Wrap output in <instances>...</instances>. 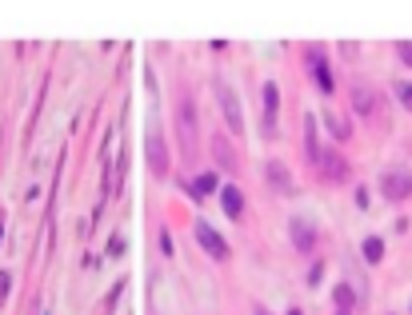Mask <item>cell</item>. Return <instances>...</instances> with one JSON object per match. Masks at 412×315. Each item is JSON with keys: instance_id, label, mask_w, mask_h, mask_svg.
Segmentation results:
<instances>
[{"instance_id": "6da1fadb", "label": "cell", "mask_w": 412, "mask_h": 315, "mask_svg": "<svg viewBox=\"0 0 412 315\" xmlns=\"http://www.w3.org/2000/svg\"><path fill=\"white\" fill-rule=\"evenodd\" d=\"M176 140H181V156L188 164H196L201 156V148H196V140H201V108H196V96L192 92H176Z\"/></svg>"}, {"instance_id": "7a4b0ae2", "label": "cell", "mask_w": 412, "mask_h": 315, "mask_svg": "<svg viewBox=\"0 0 412 315\" xmlns=\"http://www.w3.org/2000/svg\"><path fill=\"white\" fill-rule=\"evenodd\" d=\"M144 160H148V172L157 180H164L172 172V156H168V144H164L161 128H157V116L148 120V132H144Z\"/></svg>"}, {"instance_id": "3957f363", "label": "cell", "mask_w": 412, "mask_h": 315, "mask_svg": "<svg viewBox=\"0 0 412 315\" xmlns=\"http://www.w3.org/2000/svg\"><path fill=\"white\" fill-rule=\"evenodd\" d=\"M304 64H308V76H312V84L317 92H336V80H332V64H328V52L321 45H308L304 48Z\"/></svg>"}, {"instance_id": "277c9868", "label": "cell", "mask_w": 412, "mask_h": 315, "mask_svg": "<svg viewBox=\"0 0 412 315\" xmlns=\"http://www.w3.org/2000/svg\"><path fill=\"white\" fill-rule=\"evenodd\" d=\"M380 196L389 203L412 200V172L409 168H385V172H380Z\"/></svg>"}, {"instance_id": "5b68a950", "label": "cell", "mask_w": 412, "mask_h": 315, "mask_svg": "<svg viewBox=\"0 0 412 315\" xmlns=\"http://www.w3.org/2000/svg\"><path fill=\"white\" fill-rule=\"evenodd\" d=\"M192 240H196V248H205L208 255H212V260H220V264L232 255V248L225 244V236L208 224V220H196V224H192Z\"/></svg>"}, {"instance_id": "8992f818", "label": "cell", "mask_w": 412, "mask_h": 315, "mask_svg": "<svg viewBox=\"0 0 412 315\" xmlns=\"http://www.w3.org/2000/svg\"><path fill=\"white\" fill-rule=\"evenodd\" d=\"M312 164H317V172L324 176V184H348V176H352L348 160H344L336 148H321V156L312 160Z\"/></svg>"}, {"instance_id": "52a82bcc", "label": "cell", "mask_w": 412, "mask_h": 315, "mask_svg": "<svg viewBox=\"0 0 412 315\" xmlns=\"http://www.w3.org/2000/svg\"><path fill=\"white\" fill-rule=\"evenodd\" d=\"M216 104H220V112H225V120H229V132H232V136L244 132V112H240V96L232 92V84L216 80Z\"/></svg>"}, {"instance_id": "ba28073f", "label": "cell", "mask_w": 412, "mask_h": 315, "mask_svg": "<svg viewBox=\"0 0 412 315\" xmlns=\"http://www.w3.org/2000/svg\"><path fill=\"white\" fill-rule=\"evenodd\" d=\"M288 236H293V248H297L300 255H312V251H317V240H321V231H317V224H312L308 216H293V220H288Z\"/></svg>"}, {"instance_id": "9c48e42d", "label": "cell", "mask_w": 412, "mask_h": 315, "mask_svg": "<svg viewBox=\"0 0 412 315\" xmlns=\"http://www.w3.org/2000/svg\"><path fill=\"white\" fill-rule=\"evenodd\" d=\"M264 180H268V188H273V192H280V196H293V192H297L293 168H288L284 160H264Z\"/></svg>"}, {"instance_id": "30bf717a", "label": "cell", "mask_w": 412, "mask_h": 315, "mask_svg": "<svg viewBox=\"0 0 412 315\" xmlns=\"http://www.w3.org/2000/svg\"><path fill=\"white\" fill-rule=\"evenodd\" d=\"M212 160H216V168L220 172H229V176H236L240 172V156H236V144H232L225 132L212 136Z\"/></svg>"}, {"instance_id": "8fae6325", "label": "cell", "mask_w": 412, "mask_h": 315, "mask_svg": "<svg viewBox=\"0 0 412 315\" xmlns=\"http://www.w3.org/2000/svg\"><path fill=\"white\" fill-rule=\"evenodd\" d=\"M260 96H264V140H273L276 136V104H280V96H276V84H260Z\"/></svg>"}, {"instance_id": "7c38bea8", "label": "cell", "mask_w": 412, "mask_h": 315, "mask_svg": "<svg viewBox=\"0 0 412 315\" xmlns=\"http://www.w3.org/2000/svg\"><path fill=\"white\" fill-rule=\"evenodd\" d=\"M220 207H225L229 220H244V196H240L236 184H225V188H220Z\"/></svg>"}, {"instance_id": "4fadbf2b", "label": "cell", "mask_w": 412, "mask_h": 315, "mask_svg": "<svg viewBox=\"0 0 412 315\" xmlns=\"http://www.w3.org/2000/svg\"><path fill=\"white\" fill-rule=\"evenodd\" d=\"M212 192H220V180H216V172H201L196 180L188 184V196H192L196 203L205 200V196H212Z\"/></svg>"}, {"instance_id": "5bb4252c", "label": "cell", "mask_w": 412, "mask_h": 315, "mask_svg": "<svg viewBox=\"0 0 412 315\" xmlns=\"http://www.w3.org/2000/svg\"><path fill=\"white\" fill-rule=\"evenodd\" d=\"M332 303H336V315H352L356 312V288L352 284H336L332 288Z\"/></svg>"}, {"instance_id": "9a60e30c", "label": "cell", "mask_w": 412, "mask_h": 315, "mask_svg": "<svg viewBox=\"0 0 412 315\" xmlns=\"http://www.w3.org/2000/svg\"><path fill=\"white\" fill-rule=\"evenodd\" d=\"M352 108H356V116H372V108H376V96H372V88H368V84H356V88H352Z\"/></svg>"}, {"instance_id": "2e32d148", "label": "cell", "mask_w": 412, "mask_h": 315, "mask_svg": "<svg viewBox=\"0 0 412 315\" xmlns=\"http://www.w3.org/2000/svg\"><path fill=\"white\" fill-rule=\"evenodd\" d=\"M304 148H308V160L321 156V140H317V116H304Z\"/></svg>"}, {"instance_id": "e0dca14e", "label": "cell", "mask_w": 412, "mask_h": 315, "mask_svg": "<svg viewBox=\"0 0 412 315\" xmlns=\"http://www.w3.org/2000/svg\"><path fill=\"white\" fill-rule=\"evenodd\" d=\"M360 255H365L368 264H380L385 260V240L380 236H368L365 244H360Z\"/></svg>"}, {"instance_id": "ac0fdd59", "label": "cell", "mask_w": 412, "mask_h": 315, "mask_svg": "<svg viewBox=\"0 0 412 315\" xmlns=\"http://www.w3.org/2000/svg\"><path fill=\"white\" fill-rule=\"evenodd\" d=\"M324 128H328V132L336 136L341 144H344V140H348V136H352V124H344L341 116H324Z\"/></svg>"}, {"instance_id": "d6986e66", "label": "cell", "mask_w": 412, "mask_h": 315, "mask_svg": "<svg viewBox=\"0 0 412 315\" xmlns=\"http://www.w3.org/2000/svg\"><path fill=\"white\" fill-rule=\"evenodd\" d=\"M124 284H128V279H116L113 292L104 295V315H113V312H116V303H120V292H124Z\"/></svg>"}, {"instance_id": "ffe728a7", "label": "cell", "mask_w": 412, "mask_h": 315, "mask_svg": "<svg viewBox=\"0 0 412 315\" xmlns=\"http://www.w3.org/2000/svg\"><path fill=\"white\" fill-rule=\"evenodd\" d=\"M392 88H396V100H400V104L412 112V80H396Z\"/></svg>"}, {"instance_id": "44dd1931", "label": "cell", "mask_w": 412, "mask_h": 315, "mask_svg": "<svg viewBox=\"0 0 412 315\" xmlns=\"http://www.w3.org/2000/svg\"><path fill=\"white\" fill-rule=\"evenodd\" d=\"M104 255H108V260H120V255H124V236H120V231L108 236V251H104Z\"/></svg>"}, {"instance_id": "7402d4cb", "label": "cell", "mask_w": 412, "mask_h": 315, "mask_svg": "<svg viewBox=\"0 0 412 315\" xmlns=\"http://www.w3.org/2000/svg\"><path fill=\"white\" fill-rule=\"evenodd\" d=\"M396 56L412 68V40H396Z\"/></svg>"}, {"instance_id": "603a6c76", "label": "cell", "mask_w": 412, "mask_h": 315, "mask_svg": "<svg viewBox=\"0 0 412 315\" xmlns=\"http://www.w3.org/2000/svg\"><path fill=\"white\" fill-rule=\"evenodd\" d=\"M321 275H324V264L317 260V264L308 268V288H321Z\"/></svg>"}, {"instance_id": "cb8c5ba5", "label": "cell", "mask_w": 412, "mask_h": 315, "mask_svg": "<svg viewBox=\"0 0 412 315\" xmlns=\"http://www.w3.org/2000/svg\"><path fill=\"white\" fill-rule=\"evenodd\" d=\"M8 292H12V275L0 271V299H8Z\"/></svg>"}, {"instance_id": "d4e9b609", "label": "cell", "mask_w": 412, "mask_h": 315, "mask_svg": "<svg viewBox=\"0 0 412 315\" xmlns=\"http://www.w3.org/2000/svg\"><path fill=\"white\" fill-rule=\"evenodd\" d=\"M161 248H164V255H172V236L168 231H161Z\"/></svg>"}, {"instance_id": "484cf974", "label": "cell", "mask_w": 412, "mask_h": 315, "mask_svg": "<svg viewBox=\"0 0 412 315\" xmlns=\"http://www.w3.org/2000/svg\"><path fill=\"white\" fill-rule=\"evenodd\" d=\"M252 315H273V312H268V307H260V303H256V307H252Z\"/></svg>"}, {"instance_id": "4316f807", "label": "cell", "mask_w": 412, "mask_h": 315, "mask_svg": "<svg viewBox=\"0 0 412 315\" xmlns=\"http://www.w3.org/2000/svg\"><path fill=\"white\" fill-rule=\"evenodd\" d=\"M288 315H300V307H293V312H288Z\"/></svg>"}]
</instances>
